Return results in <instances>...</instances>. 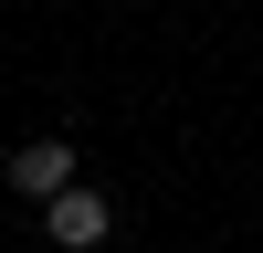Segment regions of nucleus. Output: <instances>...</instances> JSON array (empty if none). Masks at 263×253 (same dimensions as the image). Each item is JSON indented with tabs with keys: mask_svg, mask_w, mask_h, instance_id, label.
I'll return each instance as SVG.
<instances>
[{
	"mask_svg": "<svg viewBox=\"0 0 263 253\" xmlns=\"http://www.w3.org/2000/svg\"><path fill=\"white\" fill-rule=\"evenodd\" d=\"M11 190L53 211L63 190H84V179H74V148H63V137H32V148H11Z\"/></svg>",
	"mask_w": 263,
	"mask_h": 253,
	"instance_id": "f257e3e1",
	"label": "nucleus"
},
{
	"mask_svg": "<svg viewBox=\"0 0 263 253\" xmlns=\"http://www.w3.org/2000/svg\"><path fill=\"white\" fill-rule=\"evenodd\" d=\"M42 232H53L63 253H95L105 232H116V201H105V190H63V201L42 211Z\"/></svg>",
	"mask_w": 263,
	"mask_h": 253,
	"instance_id": "f03ea898",
	"label": "nucleus"
}]
</instances>
